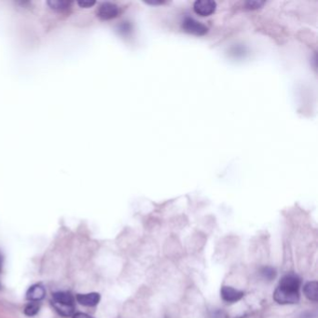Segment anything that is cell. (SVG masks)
<instances>
[{
    "label": "cell",
    "mask_w": 318,
    "mask_h": 318,
    "mask_svg": "<svg viewBox=\"0 0 318 318\" xmlns=\"http://www.w3.org/2000/svg\"><path fill=\"white\" fill-rule=\"evenodd\" d=\"M2 264H3V257H2V254L0 253V271L2 269Z\"/></svg>",
    "instance_id": "obj_19"
},
{
    "label": "cell",
    "mask_w": 318,
    "mask_h": 318,
    "mask_svg": "<svg viewBox=\"0 0 318 318\" xmlns=\"http://www.w3.org/2000/svg\"><path fill=\"white\" fill-rule=\"evenodd\" d=\"M217 3L211 0H197L193 4V11L201 17L210 16L216 11Z\"/></svg>",
    "instance_id": "obj_3"
},
{
    "label": "cell",
    "mask_w": 318,
    "mask_h": 318,
    "mask_svg": "<svg viewBox=\"0 0 318 318\" xmlns=\"http://www.w3.org/2000/svg\"><path fill=\"white\" fill-rule=\"evenodd\" d=\"M261 274L265 279L273 280L276 276V271L272 267H264L262 270Z\"/></svg>",
    "instance_id": "obj_14"
},
{
    "label": "cell",
    "mask_w": 318,
    "mask_h": 318,
    "mask_svg": "<svg viewBox=\"0 0 318 318\" xmlns=\"http://www.w3.org/2000/svg\"><path fill=\"white\" fill-rule=\"evenodd\" d=\"M96 13L101 20L108 21V20L116 18L119 15L120 9L116 4H113L110 2H105L99 6Z\"/></svg>",
    "instance_id": "obj_4"
},
{
    "label": "cell",
    "mask_w": 318,
    "mask_h": 318,
    "mask_svg": "<svg viewBox=\"0 0 318 318\" xmlns=\"http://www.w3.org/2000/svg\"><path fill=\"white\" fill-rule=\"evenodd\" d=\"M318 284L315 281L312 282H308L306 285L303 287L304 294L307 299L313 302H317L318 301Z\"/></svg>",
    "instance_id": "obj_9"
},
{
    "label": "cell",
    "mask_w": 318,
    "mask_h": 318,
    "mask_svg": "<svg viewBox=\"0 0 318 318\" xmlns=\"http://www.w3.org/2000/svg\"><path fill=\"white\" fill-rule=\"evenodd\" d=\"M77 301L84 306H95L100 302V295L98 293H88V294H78Z\"/></svg>",
    "instance_id": "obj_8"
},
{
    "label": "cell",
    "mask_w": 318,
    "mask_h": 318,
    "mask_svg": "<svg viewBox=\"0 0 318 318\" xmlns=\"http://www.w3.org/2000/svg\"><path fill=\"white\" fill-rule=\"evenodd\" d=\"M148 5H162L164 4L165 2L164 1H151V2H146Z\"/></svg>",
    "instance_id": "obj_18"
},
{
    "label": "cell",
    "mask_w": 318,
    "mask_h": 318,
    "mask_svg": "<svg viewBox=\"0 0 318 318\" xmlns=\"http://www.w3.org/2000/svg\"><path fill=\"white\" fill-rule=\"evenodd\" d=\"M300 285H301V279L299 278L298 275L294 274H285L279 282V286L292 290V291H299Z\"/></svg>",
    "instance_id": "obj_6"
},
{
    "label": "cell",
    "mask_w": 318,
    "mask_h": 318,
    "mask_svg": "<svg viewBox=\"0 0 318 318\" xmlns=\"http://www.w3.org/2000/svg\"><path fill=\"white\" fill-rule=\"evenodd\" d=\"M52 302L53 307L55 308L56 311L60 313L63 316H69L74 313L75 305H69V304H64V303H58V302Z\"/></svg>",
    "instance_id": "obj_12"
},
{
    "label": "cell",
    "mask_w": 318,
    "mask_h": 318,
    "mask_svg": "<svg viewBox=\"0 0 318 318\" xmlns=\"http://www.w3.org/2000/svg\"><path fill=\"white\" fill-rule=\"evenodd\" d=\"M52 302H58V303H64V304H69V305H75V300L74 297L67 292H57L52 295Z\"/></svg>",
    "instance_id": "obj_11"
},
{
    "label": "cell",
    "mask_w": 318,
    "mask_h": 318,
    "mask_svg": "<svg viewBox=\"0 0 318 318\" xmlns=\"http://www.w3.org/2000/svg\"><path fill=\"white\" fill-rule=\"evenodd\" d=\"M73 318H93L92 316H90L88 314L83 313H78L76 314H74V317Z\"/></svg>",
    "instance_id": "obj_17"
},
{
    "label": "cell",
    "mask_w": 318,
    "mask_h": 318,
    "mask_svg": "<svg viewBox=\"0 0 318 318\" xmlns=\"http://www.w3.org/2000/svg\"><path fill=\"white\" fill-rule=\"evenodd\" d=\"M39 311V305L37 302H30L24 309V313L28 316L36 315Z\"/></svg>",
    "instance_id": "obj_13"
},
{
    "label": "cell",
    "mask_w": 318,
    "mask_h": 318,
    "mask_svg": "<svg viewBox=\"0 0 318 318\" xmlns=\"http://www.w3.org/2000/svg\"><path fill=\"white\" fill-rule=\"evenodd\" d=\"M46 295L44 286L41 285H35L28 290L26 299L31 302H39Z\"/></svg>",
    "instance_id": "obj_7"
},
{
    "label": "cell",
    "mask_w": 318,
    "mask_h": 318,
    "mask_svg": "<svg viewBox=\"0 0 318 318\" xmlns=\"http://www.w3.org/2000/svg\"><path fill=\"white\" fill-rule=\"evenodd\" d=\"M95 1H87V0H83V1H78V5L80 8H84V9H89L91 7L95 5Z\"/></svg>",
    "instance_id": "obj_16"
},
{
    "label": "cell",
    "mask_w": 318,
    "mask_h": 318,
    "mask_svg": "<svg viewBox=\"0 0 318 318\" xmlns=\"http://www.w3.org/2000/svg\"><path fill=\"white\" fill-rule=\"evenodd\" d=\"M274 300L279 304H294L299 302L300 294L298 291L278 286V288L274 291Z\"/></svg>",
    "instance_id": "obj_1"
},
{
    "label": "cell",
    "mask_w": 318,
    "mask_h": 318,
    "mask_svg": "<svg viewBox=\"0 0 318 318\" xmlns=\"http://www.w3.org/2000/svg\"><path fill=\"white\" fill-rule=\"evenodd\" d=\"M47 4L53 11L64 12V11H68L71 8L72 2L66 1V0H50L47 2Z\"/></svg>",
    "instance_id": "obj_10"
},
{
    "label": "cell",
    "mask_w": 318,
    "mask_h": 318,
    "mask_svg": "<svg viewBox=\"0 0 318 318\" xmlns=\"http://www.w3.org/2000/svg\"><path fill=\"white\" fill-rule=\"evenodd\" d=\"M264 4H265V2H263V1H248L245 4V7H246V10L253 11V10H257V9L262 8Z\"/></svg>",
    "instance_id": "obj_15"
},
{
    "label": "cell",
    "mask_w": 318,
    "mask_h": 318,
    "mask_svg": "<svg viewBox=\"0 0 318 318\" xmlns=\"http://www.w3.org/2000/svg\"><path fill=\"white\" fill-rule=\"evenodd\" d=\"M220 295L224 302H236L244 297V292L237 291L232 286H223L220 291Z\"/></svg>",
    "instance_id": "obj_5"
},
{
    "label": "cell",
    "mask_w": 318,
    "mask_h": 318,
    "mask_svg": "<svg viewBox=\"0 0 318 318\" xmlns=\"http://www.w3.org/2000/svg\"><path fill=\"white\" fill-rule=\"evenodd\" d=\"M182 28L185 32L195 36H204L208 31V28L205 24L190 17L184 19V21L182 22Z\"/></svg>",
    "instance_id": "obj_2"
}]
</instances>
